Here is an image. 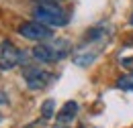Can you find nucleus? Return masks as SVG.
<instances>
[{"mask_svg": "<svg viewBox=\"0 0 133 128\" xmlns=\"http://www.w3.org/2000/svg\"><path fill=\"white\" fill-rule=\"evenodd\" d=\"M111 27L109 25H98V27H92L90 31L84 35V39L76 45L74 49V61L80 67L94 63L96 57L104 51V45L111 41Z\"/></svg>", "mask_w": 133, "mask_h": 128, "instance_id": "obj_1", "label": "nucleus"}, {"mask_svg": "<svg viewBox=\"0 0 133 128\" xmlns=\"http://www.w3.org/2000/svg\"><path fill=\"white\" fill-rule=\"evenodd\" d=\"M33 16L37 22L45 25V27H66L68 25V14L66 10L51 0H41L33 8Z\"/></svg>", "mask_w": 133, "mask_h": 128, "instance_id": "obj_2", "label": "nucleus"}, {"mask_svg": "<svg viewBox=\"0 0 133 128\" xmlns=\"http://www.w3.org/2000/svg\"><path fill=\"white\" fill-rule=\"evenodd\" d=\"M68 53H70V43L66 39H55L49 43H39L33 49V57L39 63H53V61H59L64 59Z\"/></svg>", "mask_w": 133, "mask_h": 128, "instance_id": "obj_3", "label": "nucleus"}, {"mask_svg": "<svg viewBox=\"0 0 133 128\" xmlns=\"http://www.w3.org/2000/svg\"><path fill=\"white\" fill-rule=\"evenodd\" d=\"M25 81H27V87L29 90L39 92V90H45L53 81V73L37 67V65H29V67H25Z\"/></svg>", "mask_w": 133, "mask_h": 128, "instance_id": "obj_4", "label": "nucleus"}, {"mask_svg": "<svg viewBox=\"0 0 133 128\" xmlns=\"http://www.w3.org/2000/svg\"><path fill=\"white\" fill-rule=\"evenodd\" d=\"M18 33H21L25 39H29V41H39V43L53 37L51 27H45V25H41V22H37V20L23 22V25L18 27Z\"/></svg>", "mask_w": 133, "mask_h": 128, "instance_id": "obj_5", "label": "nucleus"}, {"mask_svg": "<svg viewBox=\"0 0 133 128\" xmlns=\"http://www.w3.org/2000/svg\"><path fill=\"white\" fill-rule=\"evenodd\" d=\"M23 61V53L10 41L0 43V69H15Z\"/></svg>", "mask_w": 133, "mask_h": 128, "instance_id": "obj_6", "label": "nucleus"}, {"mask_svg": "<svg viewBox=\"0 0 133 128\" xmlns=\"http://www.w3.org/2000/svg\"><path fill=\"white\" fill-rule=\"evenodd\" d=\"M76 116H78V104H76L74 100H70V102H66V104L62 106V110H59V112H57V116H55L57 128L72 126V122L76 120Z\"/></svg>", "mask_w": 133, "mask_h": 128, "instance_id": "obj_7", "label": "nucleus"}, {"mask_svg": "<svg viewBox=\"0 0 133 128\" xmlns=\"http://www.w3.org/2000/svg\"><path fill=\"white\" fill-rule=\"evenodd\" d=\"M117 87L119 90H125V92H133V71L127 75H121L117 79Z\"/></svg>", "mask_w": 133, "mask_h": 128, "instance_id": "obj_8", "label": "nucleus"}, {"mask_svg": "<svg viewBox=\"0 0 133 128\" xmlns=\"http://www.w3.org/2000/svg\"><path fill=\"white\" fill-rule=\"evenodd\" d=\"M53 114H55V102L53 100H45L43 106H41V118L49 120V118H53Z\"/></svg>", "mask_w": 133, "mask_h": 128, "instance_id": "obj_9", "label": "nucleus"}, {"mask_svg": "<svg viewBox=\"0 0 133 128\" xmlns=\"http://www.w3.org/2000/svg\"><path fill=\"white\" fill-rule=\"evenodd\" d=\"M121 65H123L127 71H133V55L131 57H123V59H121Z\"/></svg>", "mask_w": 133, "mask_h": 128, "instance_id": "obj_10", "label": "nucleus"}, {"mask_svg": "<svg viewBox=\"0 0 133 128\" xmlns=\"http://www.w3.org/2000/svg\"><path fill=\"white\" fill-rule=\"evenodd\" d=\"M23 128H45V120L41 118V120H35V122H31V124H27V126Z\"/></svg>", "mask_w": 133, "mask_h": 128, "instance_id": "obj_11", "label": "nucleus"}, {"mask_svg": "<svg viewBox=\"0 0 133 128\" xmlns=\"http://www.w3.org/2000/svg\"><path fill=\"white\" fill-rule=\"evenodd\" d=\"M6 102H8V98H6L2 92H0V104H6Z\"/></svg>", "mask_w": 133, "mask_h": 128, "instance_id": "obj_12", "label": "nucleus"}, {"mask_svg": "<svg viewBox=\"0 0 133 128\" xmlns=\"http://www.w3.org/2000/svg\"><path fill=\"white\" fill-rule=\"evenodd\" d=\"M129 25H131V27H133V14H131V18H129Z\"/></svg>", "mask_w": 133, "mask_h": 128, "instance_id": "obj_13", "label": "nucleus"}, {"mask_svg": "<svg viewBox=\"0 0 133 128\" xmlns=\"http://www.w3.org/2000/svg\"><path fill=\"white\" fill-rule=\"evenodd\" d=\"M51 2H62V0H51Z\"/></svg>", "mask_w": 133, "mask_h": 128, "instance_id": "obj_14", "label": "nucleus"}, {"mask_svg": "<svg viewBox=\"0 0 133 128\" xmlns=\"http://www.w3.org/2000/svg\"><path fill=\"white\" fill-rule=\"evenodd\" d=\"M0 122H2V116H0Z\"/></svg>", "mask_w": 133, "mask_h": 128, "instance_id": "obj_15", "label": "nucleus"}]
</instances>
